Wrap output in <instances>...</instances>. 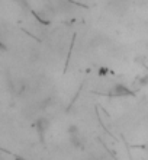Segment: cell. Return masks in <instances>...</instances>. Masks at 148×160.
Returning <instances> with one entry per match:
<instances>
[{
    "label": "cell",
    "instance_id": "obj_1",
    "mask_svg": "<svg viewBox=\"0 0 148 160\" xmlns=\"http://www.w3.org/2000/svg\"><path fill=\"white\" fill-rule=\"evenodd\" d=\"M48 127H50V121H48L47 118H39L38 121H36V124H35V130H36V132H38V135L41 137V138H44V134L47 132Z\"/></svg>",
    "mask_w": 148,
    "mask_h": 160
},
{
    "label": "cell",
    "instance_id": "obj_3",
    "mask_svg": "<svg viewBox=\"0 0 148 160\" xmlns=\"http://www.w3.org/2000/svg\"><path fill=\"white\" fill-rule=\"evenodd\" d=\"M70 144H71L73 148H76V150H83V148H84V143L81 141V137H79V134L70 135Z\"/></svg>",
    "mask_w": 148,
    "mask_h": 160
},
{
    "label": "cell",
    "instance_id": "obj_2",
    "mask_svg": "<svg viewBox=\"0 0 148 160\" xmlns=\"http://www.w3.org/2000/svg\"><path fill=\"white\" fill-rule=\"evenodd\" d=\"M112 96H127V95H132V92L128 88L122 86V84H116L112 88V92H110Z\"/></svg>",
    "mask_w": 148,
    "mask_h": 160
},
{
    "label": "cell",
    "instance_id": "obj_4",
    "mask_svg": "<svg viewBox=\"0 0 148 160\" xmlns=\"http://www.w3.org/2000/svg\"><path fill=\"white\" fill-rule=\"evenodd\" d=\"M67 132L70 135H73V134H79V127L77 125H74V124H71V125L67 128Z\"/></svg>",
    "mask_w": 148,
    "mask_h": 160
}]
</instances>
